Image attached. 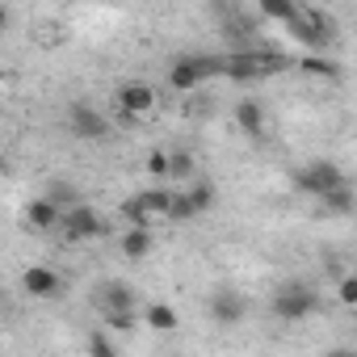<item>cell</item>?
<instances>
[{
  "label": "cell",
  "mask_w": 357,
  "mask_h": 357,
  "mask_svg": "<svg viewBox=\"0 0 357 357\" xmlns=\"http://www.w3.org/2000/svg\"><path fill=\"white\" fill-rule=\"evenodd\" d=\"M286 68H290V59L278 55V51H265V47L223 55V76H231V80H261V76H273V72H286Z\"/></svg>",
  "instance_id": "6da1fadb"
},
{
  "label": "cell",
  "mask_w": 357,
  "mask_h": 357,
  "mask_svg": "<svg viewBox=\"0 0 357 357\" xmlns=\"http://www.w3.org/2000/svg\"><path fill=\"white\" fill-rule=\"evenodd\" d=\"M59 227H63V236H68V240H97V236L105 231L101 215H97L93 206H84V202H76V206H63V215H59Z\"/></svg>",
  "instance_id": "7a4b0ae2"
},
{
  "label": "cell",
  "mask_w": 357,
  "mask_h": 357,
  "mask_svg": "<svg viewBox=\"0 0 357 357\" xmlns=\"http://www.w3.org/2000/svg\"><path fill=\"white\" fill-rule=\"evenodd\" d=\"M319 307V294L315 290H307V286H286V290H278L273 294V315L278 319H303V315H311Z\"/></svg>",
  "instance_id": "3957f363"
},
{
  "label": "cell",
  "mask_w": 357,
  "mask_h": 357,
  "mask_svg": "<svg viewBox=\"0 0 357 357\" xmlns=\"http://www.w3.org/2000/svg\"><path fill=\"white\" fill-rule=\"evenodd\" d=\"M298 185H303L307 194L324 198V194H332V190H340V185H349V181H344V172H340L332 160H315V164H307V168L298 172Z\"/></svg>",
  "instance_id": "277c9868"
},
{
  "label": "cell",
  "mask_w": 357,
  "mask_h": 357,
  "mask_svg": "<svg viewBox=\"0 0 357 357\" xmlns=\"http://www.w3.org/2000/svg\"><path fill=\"white\" fill-rule=\"evenodd\" d=\"M68 122H72V135H76V139H93V143L109 139V118H105L101 109H93L89 101H76V105L68 109Z\"/></svg>",
  "instance_id": "5b68a950"
},
{
  "label": "cell",
  "mask_w": 357,
  "mask_h": 357,
  "mask_svg": "<svg viewBox=\"0 0 357 357\" xmlns=\"http://www.w3.org/2000/svg\"><path fill=\"white\" fill-rule=\"evenodd\" d=\"M22 286H26V294H34V298H55V294H59V273L47 269V265H30V269L22 273Z\"/></svg>",
  "instance_id": "8992f818"
},
{
  "label": "cell",
  "mask_w": 357,
  "mask_h": 357,
  "mask_svg": "<svg viewBox=\"0 0 357 357\" xmlns=\"http://www.w3.org/2000/svg\"><path fill=\"white\" fill-rule=\"evenodd\" d=\"M118 105H122L126 114H147V109L155 105V89H151V84H139V80H135V84H122V89H118Z\"/></svg>",
  "instance_id": "52a82bcc"
},
{
  "label": "cell",
  "mask_w": 357,
  "mask_h": 357,
  "mask_svg": "<svg viewBox=\"0 0 357 357\" xmlns=\"http://www.w3.org/2000/svg\"><path fill=\"white\" fill-rule=\"evenodd\" d=\"M168 84L176 89V93H194L198 84H202V76H198V63H194V55H181L172 68H168Z\"/></svg>",
  "instance_id": "ba28073f"
},
{
  "label": "cell",
  "mask_w": 357,
  "mask_h": 357,
  "mask_svg": "<svg viewBox=\"0 0 357 357\" xmlns=\"http://www.w3.org/2000/svg\"><path fill=\"white\" fill-rule=\"evenodd\" d=\"M59 202L55 198H34L30 206H26V219H30V227H38V231H51V227H59Z\"/></svg>",
  "instance_id": "9c48e42d"
},
{
  "label": "cell",
  "mask_w": 357,
  "mask_h": 357,
  "mask_svg": "<svg viewBox=\"0 0 357 357\" xmlns=\"http://www.w3.org/2000/svg\"><path fill=\"white\" fill-rule=\"evenodd\" d=\"M151 248H155V236H151V227H126V231H122V257H130V261H143Z\"/></svg>",
  "instance_id": "30bf717a"
},
{
  "label": "cell",
  "mask_w": 357,
  "mask_h": 357,
  "mask_svg": "<svg viewBox=\"0 0 357 357\" xmlns=\"http://www.w3.org/2000/svg\"><path fill=\"white\" fill-rule=\"evenodd\" d=\"M211 315H215L219 324H240V319H244V298L231 294V290H219V294L211 298Z\"/></svg>",
  "instance_id": "8fae6325"
},
{
  "label": "cell",
  "mask_w": 357,
  "mask_h": 357,
  "mask_svg": "<svg viewBox=\"0 0 357 357\" xmlns=\"http://www.w3.org/2000/svg\"><path fill=\"white\" fill-rule=\"evenodd\" d=\"M135 307V294H130V286L126 282H105L101 286V311L109 315V311H130Z\"/></svg>",
  "instance_id": "7c38bea8"
},
{
  "label": "cell",
  "mask_w": 357,
  "mask_h": 357,
  "mask_svg": "<svg viewBox=\"0 0 357 357\" xmlns=\"http://www.w3.org/2000/svg\"><path fill=\"white\" fill-rule=\"evenodd\" d=\"M236 122H240L244 135L257 139V135L265 130V109H261V101H240V105H236Z\"/></svg>",
  "instance_id": "4fadbf2b"
},
{
  "label": "cell",
  "mask_w": 357,
  "mask_h": 357,
  "mask_svg": "<svg viewBox=\"0 0 357 357\" xmlns=\"http://www.w3.org/2000/svg\"><path fill=\"white\" fill-rule=\"evenodd\" d=\"M181 198L190 202V211H194V215H206V211L215 206V185H211V181H198V185H190Z\"/></svg>",
  "instance_id": "5bb4252c"
},
{
  "label": "cell",
  "mask_w": 357,
  "mask_h": 357,
  "mask_svg": "<svg viewBox=\"0 0 357 357\" xmlns=\"http://www.w3.org/2000/svg\"><path fill=\"white\" fill-rule=\"evenodd\" d=\"M147 324H151L155 332H176V324H181V319H176V311H172L168 303H151V307H147Z\"/></svg>",
  "instance_id": "9a60e30c"
},
{
  "label": "cell",
  "mask_w": 357,
  "mask_h": 357,
  "mask_svg": "<svg viewBox=\"0 0 357 357\" xmlns=\"http://www.w3.org/2000/svg\"><path fill=\"white\" fill-rule=\"evenodd\" d=\"M298 68H303L307 76H328V80H340V63H336V59H328V55H307Z\"/></svg>",
  "instance_id": "2e32d148"
},
{
  "label": "cell",
  "mask_w": 357,
  "mask_h": 357,
  "mask_svg": "<svg viewBox=\"0 0 357 357\" xmlns=\"http://www.w3.org/2000/svg\"><path fill=\"white\" fill-rule=\"evenodd\" d=\"M319 202H324V211H332V215H349V211H353V190H349V185H340V190L324 194Z\"/></svg>",
  "instance_id": "e0dca14e"
},
{
  "label": "cell",
  "mask_w": 357,
  "mask_h": 357,
  "mask_svg": "<svg viewBox=\"0 0 357 357\" xmlns=\"http://www.w3.org/2000/svg\"><path fill=\"white\" fill-rule=\"evenodd\" d=\"M269 22H282V26H290L294 17H298V5H278V0H261V5H257Z\"/></svg>",
  "instance_id": "ac0fdd59"
},
{
  "label": "cell",
  "mask_w": 357,
  "mask_h": 357,
  "mask_svg": "<svg viewBox=\"0 0 357 357\" xmlns=\"http://www.w3.org/2000/svg\"><path fill=\"white\" fill-rule=\"evenodd\" d=\"M89 357H118V349H114V340L105 332H93L89 336Z\"/></svg>",
  "instance_id": "d6986e66"
},
{
  "label": "cell",
  "mask_w": 357,
  "mask_h": 357,
  "mask_svg": "<svg viewBox=\"0 0 357 357\" xmlns=\"http://www.w3.org/2000/svg\"><path fill=\"white\" fill-rule=\"evenodd\" d=\"M190 172H194V155H185V151L168 155V176H190Z\"/></svg>",
  "instance_id": "ffe728a7"
},
{
  "label": "cell",
  "mask_w": 357,
  "mask_h": 357,
  "mask_svg": "<svg viewBox=\"0 0 357 357\" xmlns=\"http://www.w3.org/2000/svg\"><path fill=\"white\" fill-rule=\"evenodd\" d=\"M105 324H109L114 332H130V328H135V315H130V311H109Z\"/></svg>",
  "instance_id": "44dd1931"
},
{
  "label": "cell",
  "mask_w": 357,
  "mask_h": 357,
  "mask_svg": "<svg viewBox=\"0 0 357 357\" xmlns=\"http://www.w3.org/2000/svg\"><path fill=\"white\" fill-rule=\"evenodd\" d=\"M147 172H151V176H168V155H164V151H151V155H147Z\"/></svg>",
  "instance_id": "7402d4cb"
},
{
  "label": "cell",
  "mask_w": 357,
  "mask_h": 357,
  "mask_svg": "<svg viewBox=\"0 0 357 357\" xmlns=\"http://www.w3.org/2000/svg\"><path fill=\"white\" fill-rule=\"evenodd\" d=\"M340 303L357 307V278H340Z\"/></svg>",
  "instance_id": "603a6c76"
},
{
  "label": "cell",
  "mask_w": 357,
  "mask_h": 357,
  "mask_svg": "<svg viewBox=\"0 0 357 357\" xmlns=\"http://www.w3.org/2000/svg\"><path fill=\"white\" fill-rule=\"evenodd\" d=\"M9 22H13V13H9L5 5H0V34H5V30H9Z\"/></svg>",
  "instance_id": "cb8c5ba5"
},
{
  "label": "cell",
  "mask_w": 357,
  "mask_h": 357,
  "mask_svg": "<svg viewBox=\"0 0 357 357\" xmlns=\"http://www.w3.org/2000/svg\"><path fill=\"white\" fill-rule=\"evenodd\" d=\"M328 357H353V353H349V349H336V353H328Z\"/></svg>",
  "instance_id": "d4e9b609"
},
{
  "label": "cell",
  "mask_w": 357,
  "mask_h": 357,
  "mask_svg": "<svg viewBox=\"0 0 357 357\" xmlns=\"http://www.w3.org/2000/svg\"><path fill=\"white\" fill-rule=\"evenodd\" d=\"M0 168H5V160H0Z\"/></svg>",
  "instance_id": "484cf974"
}]
</instances>
